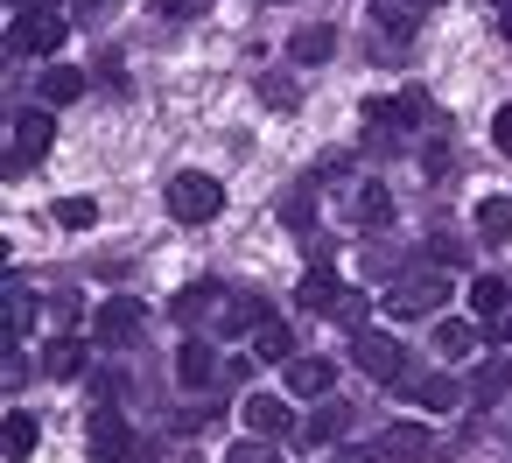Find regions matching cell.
Segmentation results:
<instances>
[{"label":"cell","instance_id":"1","mask_svg":"<svg viewBox=\"0 0 512 463\" xmlns=\"http://www.w3.org/2000/svg\"><path fill=\"white\" fill-rule=\"evenodd\" d=\"M218 211H225L218 176H204V169H176V176H169V218H176V225H204V218H218Z\"/></svg>","mask_w":512,"mask_h":463},{"label":"cell","instance_id":"2","mask_svg":"<svg viewBox=\"0 0 512 463\" xmlns=\"http://www.w3.org/2000/svg\"><path fill=\"white\" fill-rule=\"evenodd\" d=\"M71 36V15L57 8H22V22L8 29V57H57Z\"/></svg>","mask_w":512,"mask_h":463},{"label":"cell","instance_id":"3","mask_svg":"<svg viewBox=\"0 0 512 463\" xmlns=\"http://www.w3.org/2000/svg\"><path fill=\"white\" fill-rule=\"evenodd\" d=\"M50 141H57V120L50 113H15V127H8V176H29L50 155Z\"/></svg>","mask_w":512,"mask_h":463},{"label":"cell","instance_id":"4","mask_svg":"<svg viewBox=\"0 0 512 463\" xmlns=\"http://www.w3.org/2000/svg\"><path fill=\"white\" fill-rule=\"evenodd\" d=\"M449 288L456 281H442V274H407L393 295H386V316L393 323H414V316H435L442 302H449Z\"/></svg>","mask_w":512,"mask_h":463},{"label":"cell","instance_id":"5","mask_svg":"<svg viewBox=\"0 0 512 463\" xmlns=\"http://www.w3.org/2000/svg\"><path fill=\"white\" fill-rule=\"evenodd\" d=\"M141 330H148V302H134V295H113V302L92 309V337L99 344H134Z\"/></svg>","mask_w":512,"mask_h":463},{"label":"cell","instance_id":"6","mask_svg":"<svg viewBox=\"0 0 512 463\" xmlns=\"http://www.w3.org/2000/svg\"><path fill=\"white\" fill-rule=\"evenodd\" d=\"M351 358H358V372H365V379H379V386L407 379V344H400V337H379V330H365Z\"/></svg>","mask_w":512,"mask_h":463},{"label":"cell","instance_id":"7","mask_svg":"<svg viewBox=\"0 0 512 463\" xmlns=\"http://www.w3.org/2000/svg\"><path fill=\"white\" fill-rule=\"evenodd\" d=\"M421 15H428V0H372V29L386 43H407L421 29Z\"/></svg>","mask_w":512,"mask_h":463},{"label":"cell","instance_id":"8","mask_svg":"<svg viewBox=\"0 0 512 463\" xmlns=\"http://www.w3.org/2000/svg\"><path fill=\"white\" fill-rule=\"evenodd\" d=\"M239 414H246V428H253V435H267V442L295 435V414H288V400H281V393H253Z\"/></svg>","mask_w":512,"mask_h":463},{"label":"cell","instance_id":"9","mask_svg":"<svg viewBox=\"0 0 512 463\" xmlns=\"http://www.w3.org/2000/svg\"><path fill=\"white\" fill-rule=\"evenodd\" d=\"M120 456H134V435L113 407H99L92 414V463H120Z\"/></svg>","mask_w":512,"mask_h":463},{"label":"cell","instance_id":"10","mask_svg":"<svg viewBox=\"0 0 512 463\" xmlns=\"http://www.w3.org/2000/svg\"><path fill=\"white\" fill-rule=\"evenodd\" d=\"M218 316H225V288L218 281H197V288L176 295V323H211L218 330Z\"/></svg>","mask_w":512,"mask_h":463},{"label":"cell","instance_id":"11","mask_svg":"<svg viewBox=\"0 0 512 463\" xmlns=\"http://www.w3.org/2000/svg\"><path fill=\"white\" fill-rule=\"evenodd\" d=\"M176 379H183V386H211V379H218V344H211V337H183Z\"/></svg>","mask_w":512,"mask_h":463},{"label":"cell","instance_id":"12","mask_svg":"<svg viewBox=\"0 0 512 463\" xmlns=\"http://www.w3.org/2000/svg\"><path fill=\"white\" fill-rule=\"evenodd\" d=\"M288 57H295L302 71H316V64H330V57H337V29H323V22H309V29H295V36H288Z\"/></svg>","mask_w":512,"mask_h":463},{"label":"cell","instance_id":"13","mask_svg":"<svg viewBox=\"0 0 512 463\" xmlns=\"http://www.w3.org/2000/svg\"><path fill=\"white\" fill-rule=\"evenodd\" d=\"M344 428H351V407H344V400H323V407L302 421V442H309V449H330V442H344Z\"/></svg>","mask_w":512,"mask_h":463},{"label":"cell","instance_id":"14","mask_svg":"<svg viewBox=\"0 0 512 463\" xmlns=\"http://www.w3.org/2000/svg\"><path fill=\"white\" fill-rule=\"evenodd\" d=\"M330 386H337V365H330V358H288V393L330 400Z\"/></svg>","mask_w":512,"mask_h":463},{"label":"cell","instance_id":"15","mask_svg":"<svg viewBox=\"0 0 512 463\" xmlns=\"http://www.w3.org/2000/svg\"><path fill=\"white\" fill-rule=\"evenodd\" d=\"M337 295H344L337 267H330V260H316V267L302 274V309H323V316H330V309H337Z\"/></svg>","mask_w":512,"mask_h":463},{"label":"cell","instance_id":"16","mask_svg":"<svg viewBox=\"0 0 512 463\" xmlns=\"http://www.w3.org/2000/svg\"><path fill=\"white\" fill-rule=\"evenodd\" d=\"M463 393H470V386H456L449 372H421V379H414V400H421L428 414H449V407H456Z\"/></svg>","mask_w":512,"mask_h":463},{"label":"cell","instance_id":"17","mask_svg":"<svg viewBox=\"0 0 512 463\" xmlns=\"http://www.w3.org/2000/svg\"><path fill=\"white\" fill-rule=\"evenodd\" d=\"M71 99H85V71L78 64H50L43 71V106H71Z\"/></svg>","mask_w":512,"mask_h":463},{"label":"cell","instance_id":"18","mask_svg":"<svg viewBox=\"0 0 512 463\" xmlns=\"http://www.w3.org/2000/svg\"><path fill=\"white\" fill-rule=\"evenodd\" d=\"M253 358H267V365H288V358H302V351H295L288 323H274V316H267V323L253 330Z\"/></svg>","mask_w":512,"mask_h":463},{"label":"cell","instance_id":"19","mask_svg":"<svg viewBox=\"0 0 512 463\" xmlns=\"http://www.w3.org/2000/svg\"><path fill=\"white\" fill-rule=\"evenodd\" d=\"M512 393V358H484L470 372V400H505Z\"/></svg>","mask_w":512,"mask_h":463},{"label":"cell","instance_id":"20","mask_svg":"<svg viewBox=\"0 0 512 463\" xmlns=\"http://www.w3.org/2000/svg\"><path fill=\"white\" fill-rule=\"evenodd\" d=\"M43 372H50V379H78V372H85V337H57V344L43 351Z\"/></svg>","mask_w":512,"mask_h":463},{"label":"cell","instance_id":"21","mask_svg":"<svg viewBox=\"0 0 512 463\" xmlns=\"http://www.w3.org/2000/svg\"><path fill=\"white\" fill-rule=\"evenodd\" d=\"M477 239H484V246H505V239H512V204H505V197H484V204H477Z\"/></svg>","mask_w":512,"mask_h":463},{"label":"cell","instance_id":"22","mask_svg":"<svg viewBox=\"0 0 512 463\" xmlns=\"http://www.w3.org/2000/svg\"><path fill=\"white\" fill-rule=\"evenodd\" d=\"M505 302H512V281H498V274H477L470 281V309L477 316H505Z\"/></svg>","mask_w":512,"mask_h":463},{"label":"cell","instance_id":"23","mask_svg":"<svg viewBox=\"0 0 512 463\" xmlns=\"http://www.w3.org/2000/svg\"><path fill=\"white\" fill-rule=\"evenodd\" d=\"M36 435H43V428H36V414H22V407H15V414H8V428H0V442H8V463H22V456L36 449Z\"/></svg>","mask_w":512,"mask_h":463},{"label":"cell","instance_id":"24","mask_svg":"<svg viewBox=\"0 0 512 463\" xmlns=\"http://www.w3.org/2000/svg\"><path fill=\"white\" fill-rule=\"evenodd\" d=\"M29 323H36V295H29L22 281H8V344L29 337Z\"/></svg>","mask_w":512,"mask_h":463},{"label":"cell","instance_id":"25","mask_svg":"<svg viewBox=\"0 0 512 463\" xmlns=\"http://www.w3.org/2000/svg\"><path fill=\"white\" fill-rule=\"evenodd\" d=\"M470 344H477V330H470L463 316H442V323H435V351H442V358H463Z\"/></svg>","mask_w":512,"mask_h":463},{"label":"cell","instance_id":"26","mask_svg":"<svg viewBox=\"0 0 512 463\" xmlns=\"http://www.w3.org/2000/svg\"><path fill=\"white\" fill-rule=\"evenodd\" d=\"M358 218H365V225H393V197H386V183H358Z\"/></svg>","mask_w":512,"mask_h":463},{"label":"cell","instance_id":"27","mask_svg":"<svg viewBox=\"0 0 512 463\" xmlns=\"http://www.w3.org/2000/svg\"><path fill=\"white\" fill-rule=\"evenodd\" d=\"M386 456H400V463H421L428 456V435L421 428H386V442H379Z\"/></svg>","mask_w":512,"mask_h":463},{"label":"cell","instance_id":"28","mask_svg":"<svg viewBox=\"0 0 512 463\" xmlns=\"http://www.w3.org/2000/svg\"><path fill=\"white\" fill-rule=\"evenodd\" d=\"M50 218H57L64 232H85V225H99V204H92V197H64Z\"/></svg>","mask_w":512,"mask_h":463},{"label":"cell","instance_id":"29","mask_svg":"<svg viewBox=\"0 0 512 463\" xmlns=\"http://www.w3.org/2000/svg\"><path fill=\"white\" fill-rule=\"evenodd\" d=\"M225 463H281V449H274L267 435H253V442H232V449H225Z\"/></svg>","mask_w":512,"mask_h":463},{"label":"cell","instance_id":"30","mask_svg":"<svg viewBox=\"0 0 512 463\" xmlns=\"http://www.w3.org/2000/svg\"><path fill=\"white\" fill-rule=\"evenodd\" d=\"M260 99H267L274 113H295V99H302V92H295V78H260Z\"/></svg>","mask_w":512,"mask_h":463},{"label":"cell","instance_id":"31","mask_svg":"<svg viewBox=\"0 0 512 463\" xmlns=\"http://www.w3.org/2000/svg\"><path fill=\"white\" fill-rule=\"evenodd\" d=\"M365 309H372V302H365V295H358V288H344V295H337V309H330V316H337V323H344V330H358V323H365Z\"/></svg>","mask_w":512,"mask_h":463},{"label":"cell","instance_id":"32","mask_svg":"<svg viewBox=\"0 0 512 463\" xmlns=\"http://www.w3.org/2000/svg\"><path fill=\"white\" fill-rule=\"evenodd\" d=\"M281 211H288V225H295V232H309V218H316V211H309V190H295Z\"/></svg>","mask_w":512,"mask_h":463},{"label":"cell","instance_id":"33","mask_svg":"<svg viewBox=\"0 0 512 463\" xmlns=\"http://www.w3.org/2000/svg\"><path fill=\"white\" fill-rule=\"evenodd\" d=\"M421 120H428V99L407 92V99H400V127H421Z\"/></svg>","mask_w":512,"mask_h":463},{"label":"cell","instance_id":"34","mask_svg":"<svg viewBox=\"0 0 512 463\" xmlns=\"http://www.w3.org/2000/svg\"><path fill=\"white\" fill-rule=\"evenodd\" d=\"M421 176L442 183V176H449V148H428V155H421Z\"/></svg>","mask_w":512,"mask_h":463},{"label":"cell","instance_id":"35","mask_svg":"<svg viewBox=\"0 0 512 463\" xmlns=\"http://www.w3.org/2000/svg\"><path fill=\"white\" fill-rule=\"evenodd\" d=\"M155 8H162L169 22H190V15H204V0H155Z\"/></svg>","mask_w":512,"mask_h":463},{"label":"cell","instance_id":"36","mask_svg":"<svg viewBox=\"0 0 512 463\" xmlns=\"http://www.w3.org/2000/svg\"><path fill=\"white\" fill-rule=\"evenodd\" d=\"M491 148H498V155H512V106L491 120Z\"/></svg>","mask_w":512,"mask_h":463},{"label":"cell","instance_id":"37","mask_svg":"<svg viewBox=\"0 0 512 463\" xmlns=\"http://www.w3.org/2000/svg\"><path fill=\"white\" fill-rule=\"evenodd\" d=\"M71 8H78V22H106V15H113V0H71Z\"/></svg>","mask_w":512,"mask_h":463},{"label":"cell","instance_id":"38","mask_svg":"<svg viewBox=\"0 0 512 463\" xmlns=\"http://www.w3.org/2000/svg\"><path fill=\"white\" fill-rule=\"evenodd\" d=\"M337 463H386V456H372V449H344Z\"/></svg>","mask_w":512,"mask_h":463},{"label":"cell","instance_id":"39","mask_svg":"<svg viewBox=\"0 0 512 463\" xmlns=\"http://www.w3.org/2000/svg\"><path fill=\"white\" fill-rule=\"evenodd\" d=\"M498 29H505V43H512V8H505V15H498Z\"/></svg>","mask_w":512,"mask_h":463},{"label":"cell","instance_id":"40","mask_svg":"<svg viewBox=\"0 0 512 463\" xmlns=\"http://www.w3.org/2000/svg\"><path fill=\"white\" fill-rule=\"evenodd\" d=\"M8 8H29V0H8Z\"/></svg>","mask_w":512,"mask_h":463},{"label":"cell","instance_id":"41","mask_svg":"<svg viewBox=\"0 0 512 463\" xmlns=\"http://www.w3.org/2000/svg\"><path fill=\"white\" fill-rule=\"evenodd\" d=\"M498 8H512V0H498Z\"/></svg>","mask_w":512,"mask_h":463}]
</instances>
